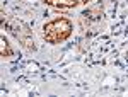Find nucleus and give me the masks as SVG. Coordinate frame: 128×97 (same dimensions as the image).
<instances>
[{"instance_id": "f257e3e1", "label": "nucleus", "mask_w": 128, "mask_h": 97, "mask_svg": "<svg viewBox=\"0 0 128 97\" xmlns=\"http://www.w3.org/2000/svg\"><path fill=\"white\" fill-rule=\"evenodd\" d=\"M74 34V22L68 17H56L43 24V39L48 44L65 43Z\"/></svg>"}, {"instance_id": "f03ea898", "label": "nucleus", "mask_w": 128, "mask_h": 97, "mask_svg": "<svg viewBox=\"0 0 128 97\" xmlns=\"http://www.w3.org/2000/svg\"><path fill=\"white\" fill-rule=\"evenodd\" d=\"M9 29H10V32L20 41V44L28 49V51H34V49H36V46H34V38H32V34H31V29L24 22H20V20H12Z\"/></svg>"}, {"instance_id": "7ed1b4c3", "label": "nucleus", "mask_w": 128, "mask_h": 97, "mask_svg": "<svg viewBox=\"0 0 128 97\" xmlns=\"http://www.w3.org/2000/svg\"><path fill=\"white\" fill-rule=\"evenodd\" d=\"M44 5H50V7H55V9H75L79 5H84V3H89L92 0H41Z\"/></svg>"}, {"instance_id": "20e7f679", "label": "nucleus", "mask_w": 128, "mask_h": 97, "mask_svg": "<svg viewBox=\"0 0 128 97\" xmlns=\"http://www.w3.org/2000/svg\"><path fill=\"white\" fill-rule=\"evenodd\" d=\"M0 56L2 60H10L14 56V49L10 48V43L5 39V36H0Z\"/></svg>"}]
</instances>
